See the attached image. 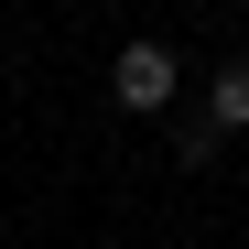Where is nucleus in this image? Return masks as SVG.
Here are the masks:
<instances>
[{
	"instance_id": "7ed1b4c3",
	"label": "nucleus",
	"mask_w": 249,
	"mask_h": 249,
	"mask_svg": "<svg viewBox=\"0 0 249 249\" xmlns=\"http://www.w3.org/2000/svg\"><path fill=\"white\" fill-rule=\"evenodd\" d=\"M217 141H228L217 119H174V162H217Z\"/></svg>"
},
{
	"instance_id": "f03ea898",
	"label": "nucleus",
	"mask_w": 249,
	"mask_h": 249,
	"mask_svg": "<svg viewBox=\"0 0 249 249\" xmlns=\"http://www.w3.org/2000/svg\"><path fill=\"white\" fill-rule=\"evenodd\" d=\"M206 119H217V130H249V54H238V65H217V87H206Z\"/></svg>"
},
{
	"instance_id": "f257e3e1",
	"label": "nucleus",
	"mask_w": 249,
	"mask_h": 249,
	"mask_svg": "<svg viewBox=\"0 0 249 249\" xmlns=\"http://www.w3.org/2000/svg\"><path fill=\"white\" fill-rule=\"evenodd\" d=\"M174 87H184L174 44H119V54H108V98L130 108V119H162V108H174Z\"/></svg>"
}]
</instances>
